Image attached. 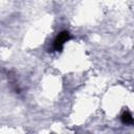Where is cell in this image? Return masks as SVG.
<instances>
[{"label": "cell", "instance_id": "cell-1", "mask_svg": "<svg viewBox=\"0 0 134 134\" xmlns=\"http://www.w3.org/2000/svg\"><path fill=\"white\" fill-rule=\"evenodd\" d=\"M70 40V34H69V31H67V30H63V31H61L58 36H57V38L54 39V41H53V50H55V51H62V49H63V47H64V44L67 42V41H69Z\"/></svg>", "mask_w": 134, "mask_h": 134}, {"label": "cell", "instance_id": "cell-2", "mask_svg": "<svg viewBox=\"0 0 134 134\" xmlns=\"http://www.w3.org/2000/svg\"><path fill=\"white\" fill-rule=\"evenodd\" d=\"M120 119H121L122 124H125V125H134V117L132 116V114L129 111H125L121 114Z\"/></svg>", "mask_w": 134, "mask_h": 134}]
</instances>
